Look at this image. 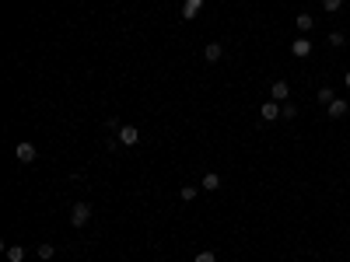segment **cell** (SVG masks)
<instances>
[{"instance_id": "ffe728a7", "label": "cell", "mask_w": 350, "mask_h": 262, "mask_svg": "<svg viewBox=\"0 0 350 262\" xmlns=\"http://www.w3.org/2000/svg\"><path fill=\"white\" fill-rule=\"evenodd\" d=\"M196 262H217V255H214V252H200V255H196Z\"/></svg>"}, {"instance_id": "6da1fadb", "label": "cell", "mask_w": 350, "mask_h": 262, "mask_svg": "<svg viewBox=\"0 0 350 262\" xmlns=\"http://www.w3.org/2000/svg\"><path fill=\"white\" fill-rule=\"evenodd\" d=\"M116 143L119 147H137V143H140V129H137V126H123L116 133Z\"/></svg>"}, {"instance_id": "2e32d148", "label": "cell", "mask_w": 350, "mask_h": 262, "mask_svg": "<svg viewBox=\"0 0 350 262\" xmlns=\"http://www.w3.org/2000/svg\"><path fill=\"white\" fill-rule=\"evenodd\" d=\"M315 98L322 101V105H329V101L336 98V95H333V88H319V95H315Z\"/></svg>"}, {"instance_id": "4fadbf2b", "label": "cell", "mask_w": 350, "mask_h": 262, "mask_svg": "<svg viewBox=\"0 0 350 262\" xmlns=\"http://www.w3.org/2000/svg\"><path fill=\"white\" fill-rule=\"evenodd\" d=\"M196 192H200V189H196V185H182V189H179V200L193 203V200H196Z\"/></svg>"}, {"instance_id": "5bb4252c", "label": "cell", "mask_w": 350, "mask_h": 262, "mask_svg": "<svg viewBox=\"0 0 350 262\" xmlns=\"http://www.w3.org/2000/svg\"><path fill=\"white\" fill-rule=\"evenodd\" d=\"M35 255H39L42 262H49L53 255H56V248H53V245H39V248H35Z\"/></svg>"}, {"instance_id": "d6986e66", "label": "cell", "mask_w": 350, "mask_h": 262, "mask_svg": "<svg viewBox=\"0 0 350 262\" xmlns=\"http://www.w3.org/2000/svg\"><path fill=\"white\" fill-rule=\"evenodd\" d=\"M343 42H347V39H343V32H329V46H343Z\"/></svg>"}, {"instance_id": "9a60e30c", "label": "cell", "mask_w": 350, "mask_h": 262, "mask_svg": "<svg viewBox=\"0 0 350 262\" xmlns=\"http://www.w3.org/2000/svg\"><path fill=\"white\" fill-rule=\"evenodd\" d=\"M340 7H343V0H322V11H326V14H336Z\"/></svg>"}, {"instance_id": "277c9868", "label": "cell", "mask_w": 350, "mask_h": 262, "mask_svg": "<svg viewBox=\"0 0 350 262\" xmlns=\"http://www.w3.org/2000/svg\"><path fill=\"white\" fill-rule=\"evenodd\" d=\"M270 98L284 105V101L291 98V84H287V81H273V84H270Z\"/></svg>"}, {"instance_id": "3957f363", "label": "cell", "mask_w": 350, "mask_h": 262, "mask_svg": "<svg viewBox=\"0 0 350 262\" xmlns=\"http://www.w3.org/2000/svg\"><path fill=\"white\" fill-rule=\"evenodd\" d=\"M14 158H18L21 164H32L35 161V143H28V140H21L18 147H14Z\"/></svg>"}, {"instance_id": "7a4b0ae2", "label": "cell", "mask_w": 350, "mask_h": 262, "mask_svg": "<svg viewBox=\"0 0 350 262\" xmlns=\"http://www.w3.org/2000/svg\"><path fill=\"white\" fill-rule=\"evenodd\" d=\"M88 221H91V206H88V203H74V210H70V224H74V227H84Z\"/></svg>"}, {"instance_id": "ba28073f", "label": "cell", "mask_w": 350, "mask_h": 262, "mask_svg": "<svg viewBox=\"0 0 350 262\" xmlns=\"http://www.w3.org/2000/svg\"><path fill=\"white\" fill-rule=\"evenodd\" d=\"M200 7H203V0H186V4H182V18L193 21L196 14H200Z\"/></svg>"}, {"instance_id": "44dd1931", "label": "cell", "mask_w": 350, "mask_h": 262, "mask_svg": "<svg viewBox=\"0 0 350 262\" xmlns=\"http://www.w3.org/2000/svg\"><path fill=\"white\" fill-rule=\"evenodd\" d=\"M343 84H347V88H350V70H347V74H343Z\"/></svg>"}, {"instance_id": "7c38bea8", "label": "cell", "mask_w": 350, "mask_h": 262, "mask_svg": "<svg viewBox=\"0 0 350 262\" xmlns=\"http://www.w3.org/2000/svg\"><path fill=\"white\" fill-rule=\"evenodd\" d=\"M203 189L217 192V189H221V175H217V171H207V175H203Z\"/></svg>"}, {"instance_id": "ac0fdd59", "label": "cell", "mask_w": 350, "mask_h": 262, "mask_svg": "<svg viewBox=\"0 0 350 262\" xmlns=\"http://www.w3.org/2000/svg\"><path fill=\"white\" fill-rule=\"evenodd\" d=\"M105 129H109V133H119L123 126H119V119H116V116H109V119H105Z\"/></svg>"}, {"instance_id": "9c48e42d", "label": "cell", "mask_w": 350, "mask_h": 262, "mask_svg": "<svg viewBox=\"0 0 350 262\" xmlns=\"http://www.w3.org/2000/svg\"><path fill=\"white\" fill-rule=\"evenodd\" d=\"M221 56H224V49H221L217 42H210V46H203V60H207V63H217Z\"/></svg>"}, {"instance_id": "8fae6325", "label": "cell", "mask_w": 350, "mask_h": 262, "mask_svg": "<svg viewBox=\"0 0 350 262\" xmlns=\"http://www.w3.org/2000/svg\"><path fill=\"white\" fill-rule=\"evenodd\" d=\"M25 255H28L25 245H11V248H7V262H25Z\"/></svg>"}, {"instance_id": "8992f818", "label": "cell", "mask_w": 350, "mask_h": 262, "mask_svg": "<svg viewBox=\"0 0 350 262\" xmlns=\"http://www.w3.org/2000/svg\"><path fill=\"white\" fill-rule=\"evenodd\" d=\"M326 108H329V119H343V116L350 112V101L347 98H333Z\"/></svg>"}, {"instance_id": "52a82bcc", "label": "cell", "mask_w": 350, "mask_h": 262, "mask_svg": "<svg viewBox=\"0 0 350 262\" xmlns=\"http://www.w3.org/2000/svg\"><path fill=\"white\" fill-rule=\"evenodd\" d=\"M259 116H263V119H266V122H273V119H277V116H280V101H266V105H259Z\"/></svg>"}, {"instance_id": "e0dca14e", "label": "cell", "mask_w": 350, "mask_h": 262, "mask_svg": "<svg viewBox=\"0 0 350 262\" xmlns=\"http://www.w3.org/2000/svg\"><path fill=\"white\" fill-rule=\"evenodd\" d=\"M280 116H284V119H294V116H298V105H287V101H284V105H280Z\"/></svg>"}, {"instance_id": "30bf717a", "label": "cell", "mask_w": 350, "mask_h": 262, "mask_svg": "<svg viewBox=\"0 0 350 262\" xmlns=\"http://www.w3.org/2000/svg\"><path fill=\"white\" fill-rule=\"evenodd\" d=\"M294 25H298V32L305 35V32H312V28H315V18H312V14H298V18H294Z\"/></svg>"}, {"instance_id": "5b68a950", "label": "cell", "mask_w": 350, "mask_h": 262, "mask_svg": "<svg viewBox=\"0 0 350 262\" xmlns=\"http://www.w3.org/2000/svg\"><path fill=\"white\" fill-rule=\"evenodd\" d=\"M291 53L298 56V60H308V56H312V42L305 39V35H298V39L291 42Z\"/></svg>"}]
</instances>
